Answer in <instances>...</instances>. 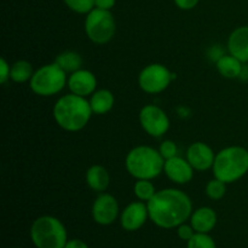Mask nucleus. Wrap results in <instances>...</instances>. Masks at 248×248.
<instances>
[{"label":"nucleus","mask_w":248,"mask_h":248,"mask_svg":"<svg viewBox=\"0 0 248 248\" xmlns=\"http://www.w3.org/2000/svg\"><path fill=\"white\" fill-rule=\"evenodd\" d=\"M149 219L161 229H176L189 220L193 202L188 194L176 188L157 190L147 202Z\"/></svg>","instance_id":"obj_1"},{"label":"nucleus","mask_w":248,"mask_h":248,"mask_svg":"<svg viewBox=\"0 0 248 248\" xmlns=\"http://www.w3.org/2000/svg\"><path fill=\"white\" fill-rule=\"evenodd\" d=\"M92 114L89 99L72 92L60 97L52 109L56 124L68 132H78L86 127Z\"/></svg>","instance_id":"obj_2"},{"label":"nucleus","mask_w":248,"mask_h":248,"mask_svg":"<svg viewBox=\"0 0 248 248\" xmlns=\"http://www.w3.org/2000/svg\"><path fill=\"white\" fill-rule=\"evenodd\" d=\"M164 165L165 159L159 149L149 145H137L125 157L126 171L135 179L153 181L164 173Z\"/></svg>","instance_id":"obj_3"},{"label":"nucleus","mask_w":248,"mask_h":248,"mask_svg":"<svg viewBox=\"0 0 248 248\" xmlns=\"http://www.w3.org/2000/svg\"><path fill=\"white\" fill-rule=\"evenodd\" d=\"M213 176L224 183L240 181L248 172V149L241 145H230L216 153Z\"/></svg>","instance_id":"obj_4"},{"label":"nucleus","mask_w":248,"mask_h":248,"mask_svg":"<svg viewBox=\"0 0 248 248\" xmlns=\"http://www.w3.org/2000/svg\"><path fill=\"white\" fill-rule=\"evenodd\" d=\"M29 236L35 248H64L68 239L65 225L53 216H40L31 225Z\"/></svg>","instance_id":"obj_5"},{"label":"nucleus","mask_w":248,"mask_h":248,"mask_svg":"<svg viewBox=\"0 0 248 248\" xmlns=\"http://www.w3.org/2000/svg\"><path fill=\"white\" fill-rule=\"evenodd\" d=\"M68 82V74L57 64L52 62L41 65L34 72L29 87L40 97H52L58 94Z\"/></svg>","instance_id":"obj_6"},{"label":"nucleus","mask_w":248,"mask_h":248,"mask_svg":"<svg viewBox=\"0 0 248 248\" xmlns=\"http://www.w3.org/2000/svg\"><path fill=\"white\" fill-rule=\"evenodd\" d=\"M84 28L86 36L92 43L96 45H104L115 35L116 22L110 11L94 7L86 15Z\"/></svg>","instance_id":"obj_7"},{"label":"nucleus","mask_w":248,"mask_h":248,"mask_svg":"<svg viewBox=\"0 0 248 248\" xmlns=\"http://www.w3.org/2000/svg\"><path fill=\"white\" fill-rule=\"evenodd\" d=\"M172 79L173 74L166 65L161 63H150L140 70L138 75V85L145 93L157 94L170 86Z\"/></svg>","instance_id":"obj_8"},{"label":"nucleus","mask_w":248,"mask_h":248,"mask_svg":"<svg viewBox=\"0 0 248 248\" xmlns=\"http://www.w3.org/2000/svg\"><path fill=\"white\" fill-rule=\"evenodd\" d=\"M140 124L145 133L154 138H160L166 135L171 126V121L166 111L156 104H147L140 109Z\"/></svg>","instance_id":"obj_9"},{"label":"nucleus","mask_w":248,"mask_h":248,"mask_svg":"<svg viewBox=\"0 0 248 248\" xmlns=\"http://www.w3.org/2000/svg\"><path fill=\"white\" fill-rule=\"evenodd\" d=\"M91 215L94 223L102 227H108L115 223V220L120 218V207L115 196L108 193H99L92 203Z\"/></svg>","instance_id":"obj_10"},{"label":"nucleus","mask_w":248,"mask_h":248,"mask_svg":"<svg viewBox=\"0 0 248 248\" xmlns=\"http://www.w3.org/2000/svg\"><path fill=\"white\" fill-rule=\"evenodd\" d=\"M149 219L147 202L133 201L128 203L120 213V225L126 232H137Z\"/></svg>","instance_id":"obj_11"},{"label":"nucleus","mask_w":248,"mask_h":248,"mask_svg":"<svg viewBox=\"0 0 248 248\" xmlns=\"http://www.w3.org/2000/svg\"><path fill=\"white\" fill-rule=\"evenodd\" d=\"M186 159L193 166L195 171H207L213 167L216 159V153L212 148L203 142H195L189 145L186 149Z\"/></svg>","instance_id":"obj_12"},{"label":"nucleus","mask_w":248,"mask_h":248,"mask_svg":"<svg viewBox=\"0 0 248 248\" xmlns=\"http://www.w3.org/2000/svg\"><path fill=\"white\" fill-rule=\"evenodd\" d=\"M67 87L72 93L87 98L97 90V78L91 70L81 68L68 75Z\"/></svg>","instance_id":"obj_13"},{"label":"nucleus","mask_w":248,"mask_h":248,"mask_svg":"<svg viewBox=\"0 0 248 248\" xmlns=\"http://www.w3.org/2000/svg\"><path fill=\"white\" fill-rule=\"evenodd\" d=\"M194 171L189 161L181 156H174L171 159L165 160L164 173L167 178L176 184H186L193 179Z\"/></svg>","instance_id":"obj_14"},{"label":"nucleus","mask_w":248,"mask_h":248,"mask_svg":"<svg viewBox=\"0 0 248 248\" xmlns=\"http://www.w3.org/2000/svg\"><path fill=\"white\" fill-rule=\"evenodd\" d=\"M227 48L228 53L236 57L242 63L248 62V26L237 27L230 33Z\"/></svg>","instance_id":"obj_15"},{"label":"nucleus","mask_w":248,"mask_h":248,"mask_svg":"<svg viewBox=\"0 0 248 248\" xmlns=\"http://www.w3.org/2000/svg\"><path fill=\"white\" fill-rule=\"evenodd\" d=\"M217 213L208 206H202L194 210L189 218V223L193 225L194 230L202 234H210L217 225Z\"/></svg>","instance_id":"obj_16"},{"label":"nucleus","mask_w":248,"mask_h":248,"mask_svg":"<svg viewBox=\"0 0 248 248\" xmlns=\"http://www.w3.org/2000/svg\"><path fill=\"white\" fill-rule=\"evenodd\" d=\"M86 184L90 189L97 193H104L110 184V176L108 170L102 165H92L85 174Z\"/></svg>","instance_id":"obj_17"},{"label":"nucleus","mask_w":248,"mask_h":248,"mask_svg":"<svg viewBox=\"0 0 248 248\" xmlns=\"http://www.w3.org/2000/svg\"><path fill=\"white\" fill-rule=\"evenodd\" d=\"M90 106H91L92 113L97 115H104L113 109L115 104V97L113 92L107 89L96 90L90 96Z\"/></svg>","instance_id":"obj_18"},{"label":"nucleus","mask_w":248,"mask_h":248,"mask_svg":"<svg viewBox=\"0 0 248 248\" xmlns=\"http://www.w3.org/2000/svg\"><path fill=\"white\" fill-rule=\"evenodd\" d=\"M216 68L218 73L223 78L227 79H237L241 78L242 72H244V63L232 55H223L216 61Z\"/></svg>","instance_id":"obj_19"},{"label":"nucleus","mask_w":248,"mask_h":248,"mask_svg":"<svg viewBox=\"0 0 248 248\" xmlns=\"http://www.w3.org/2000/svg\"><path fill=\"white\" fill-rule=\"evenodd\" d=\"M55 63H57L68 75L72 74V73L77 72V70L81 69L82 67V57L80 56V53L75 52V51H64V52H61L56 56Z\"/></svg>","instance_id":"obj_20"},{"label":"nucleus","mask_w":248,"mask_h":248,"mask_svg":"<svg viewBox=\"0 0 248 248\" xmlns=\"http://www.w3.org/2000/svg\"><path fill=\"white\" fill-rule=\"evenodd\" d=\"M34 72L33 65L31 62L26 60L16 61L11 64V72H10V80L17 84H24L27 81H31Z\"/></svg>","instance_id":"obj_21"},{"label":"nucleus","mask_w":248,"mask_h":248,"mask_svg":"<svg viewBox=\"0 0 248 248\" xmlns=\"http://www.w3.org/2000/svg\"><path fill=\"white\" fill-rule=\"evenodd\" d=\"M156 188L150 179H136L133 186V193L137 200L148 202L156 193Z\"/></svg>","instance_id":"obj_22"},{"label":"nucleus","mask_w":248,"mask_h":248,"mask_svg":"<svg viewBox=\"0 0 248 248\" xmlns=\"http://www.w3.org/2000/svg\"><path fill=\"white\" fill-rule=\"evenodd\" d=\"M227 183H224L223 181L218 178H213L211 181H208V183L206 184V195L211 199V200L218 201L220 199H223L227 194Z\"/></svg>","instance_id":"obj_23"},{"label":"nucleus","mask_w":248,"mask_h":248,"mask_svg":"<svg viewBox=\"0 0 248 248\" xmlns=\"http://www.w3.org/2000/svg\"><path fill=\"white\" fill-rule=\"evenodd\" d=\"M186 248H217V245L210 234L195 232V235L186 242Z\"/></svg>","instance_id":"obj_24"},{"label":"nucleus","mask_w":248,"mask_h":248,"mask_svg":"<svg viewBox=\"0 0 248 248\" xmlns=\"http://www.w3.org/2000/svg\"><path fill=\"white\" fill-rule=\"evenodd\" d=\"M65 6L73 12L87 15L94 9V0H63Z\"/></svg>","instance_id":"obj_25"},{"label":"nucleus","mask_w":248,"mask_h":248,"mask_svg":"<svg viewBox=\"0 0 248 248\" xmlns=\"http://www.w3.org/2000/svg\"><path fill=\"white\" fill-rule=\"evenodd\" d=\"M159 152L160 154L162 155V157H164L165 160H167L178 155V147H177V144L173 140H162L161 144H160Z\"/></svg>","instance_id":"obj_26"},{"label":"nucleus","mask_w":248,"mask_h":248,"mask_svg":"<svg viewBox=\"0 0 248 248\" xmlns=\"http://www.w3.org/2000/svg\"><path fill=\"white\" fill-rule=\"evenodd\" d=\"M177 229V235H178V237L181 240H183V241L188 242L189 240L191 239V237L195 235V230H194L193 225L190 224V223H183V224H181L179 227L176 228Z\"/></svg>","instance_id":"obj_27"},{"label":"nucleus","mask_w":248,"mask_h":248,"mask_svg":"<svg viewBox=\"0 0 248 248\" xmlns=\"http://www.w3.org/2000/svg\"><path fill=\"white\" fill-rule=\"evenodd\" d=\"M10 72H11V65L7 63L4 57L0 58V84L5 85L10 80Z\"/></svg>","instance_id":"obj_28"},{"label":"nucleus","mask_w":248,"mask_h":248,"mask_svg":"<svg viewBox=\"0 0 248 248\" xmlns=\"http://www.w3.org/2000/svg\"><path fill=\"white\" fill-rule=\"evenodd\" d=\"M173 1L178 9L188 11V10H193L194 7L198 6L200 0H173Z\"/></svg>","instance_id":"obj_29"},{"label":"nucleus","mask_w":248,"mask_h":248,"mask_svg":"<svg viewBox=\"0 0 248 248\" xmlns=\"http://www.w3.org/2000/svg\"><path fill=\"white\" fill-rule=\"evenodd\" d=\"M116 4V0H94V7L101 10L110 11Z\"/></svg>","instance_id":"obj_30"},{"label":"nucleus","mask_w":248,"mask_h":248,"mask_svg":"<svg viewBox=\"0 0 248 248\" xmlns=\"http://www.w3.org/2000/svg\"><path fill=\"white\" fill-rule=\"evenodd\" d=\"M64 248H90L89 245L80 239H70L68 240Z\"/></svg>","instance_id":"obj_31"},{"label":"nucleus","mask_w":248,"mask_h":248,"mask_svg":"<svg viewBox=\"0 0 248 248\" xmlns=\"http://www.w3.org/2000/svg\"><path fill=\"white\" fill-rule=\"evenodd\" d=\"M247 149H248V148H247Z\"/></svg>","instance_id":"obj_32"}]
</instances>
